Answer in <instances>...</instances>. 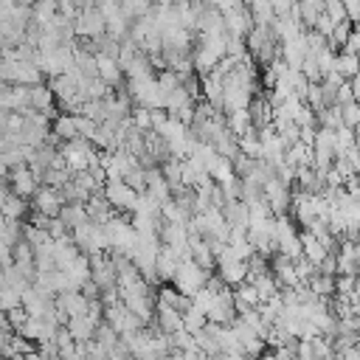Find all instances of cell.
<instances>
[{
	"mask_svg": "<svg viewBox=\"0 0 360 360\" xmlns=\"http://www.w3.org/2000/svg\"><path fill=\"white\" fill-rule=\"evenodd\" d=\"M343 11H346V22H354L360 17V0H340Z\"/></svg>",
	"mask_w": 360,
	"mask_h": 360,
	"instance_id": "f907efd6",
	"label": "cell"
},
{
	"mask_svg": "<svg viewBox=\"0 0 360 360\" xmlns=\"http://www.w3.org/2000/svg\"><path fill=\"white\" fill-rule=\"evenodd\" d=\"M90 259V281L104 292V290H112L115 287V267L110 262L107 253H96V256H87Z\"/></svg>",
	"mask_w": 360,
	"mask_h": 360,
	"instance_id": "30bf717a",
	"label": "cell"
},
{
	"mask_svg": "<svg viewBox=\"0 0 360 360\" xmlns=\"http://www.w3.org/2000/svg\"><path fill=\"white\" fill-rule=\"evenodd\" d=\"M79 256V248L73 245V239L65 233V236H59V239H53V264L62 270V267H68L73 259Z\"/></svg>",
	"mask_w": 360,
	"mask_h": 360,
	"instance_id": "603a6c76",
	"label": "cell"
},
{
	"mask_svg": "<svg viewBox=\"0 0 360 360\" xmlns=\"http://www.w3.org/2000/svg\"><path fill=\"white\" fill-rule=\"evenodd\" d=\"M59 219H62V225H65L68 231H73L76 225L87 222V208H84V202H65L62 211H59Z\"/></svg>",
	"mask_w": 360,
	"mask_h": 360,
	"instance_id": "83f0119b",
	"label": "cell"
},
{
	"mask_svg": "<svg viewBox=\"0 0 360 360\" xmlns=\"http://www.w3.org/2000/svg\"><path fill=\"white\" fill-rule=\"evenodd\" d=\"M118 6H121V14H124L129 22L138 20V17H143V14L152 8L149 0H118Z\"/></svg>",
	"mask_w": 360,
	"mask_h": 360,
	"instance_id": "d590c367",
	"label": "cell"
},
{
	"mask_svg": "<svg viewBox=\"0 0 360 360\" xmlns=\"http://www.w3.org/2000/svg\"><path fill=\"white\" fill-rule=\"evenodd\" d=\"M278 53H281V62H284L287 68L298 70L301 62H304V56H307V39H304V34H298V37H292V39H284L281 48H278Z\"/></svg>",
	"mask_w": 360,
	"mask_h": 360,
	"instance_id": "9a60e30c",
	"label": "cell"
},
{
	"mask_svg": "<svg viewBox=\"0 0 360 360\" xmlns=\"http://www.w3.org/2000/svg\"><path fill=\"white\" fill-rule=\"evenodd\" d=\"M98 323H93L87 315H76V318H68L65 329L68 335L73 338V343H84V340H93V332H96Z\"/></svg>",
	"mask_w": 360,
	"mask_h": 360,
	"instance_id": "ffe728a7",
	"label": "cell"
},
{
	"mask_svg": "<svg viewBox=\"0 0 360 360\" xmlns=\"http://www.w3.org/2000/svg\"><path fill=\"white\" fill-rule=\"evenodd\" d=\"M104 315H107V326L115 332V335H127V332H135V329H141L143 323L118 301V304H112V307H107L104 309Z\"/></svg>",
	"mask_w": 360,
	"mask_h": 360,
	"instance_id": "8fae6325",
	"label": "cell"
},
{
	"mask_svg": "<svg viewBox=\"0 0 360 360\" xmlns=\"http://www.w3.org/2000/svg\"><path fill=\"white\" fill-rule=\"evenodd\" d=\"M183 259L172 250V248H160L158 250V256H155V276H158V281L163 278V281H172V276H174V270H177V264H180Z\"/></svg>",
	"mask_w": 360,
	"mask_h": 360,
	"instance_id": "e0dca14e",
	"label": "cell"
},
{
	"mask_svg": "<svg viewBox=\"0 0 360 360\" xmlns=\"http://www.w3.org/2000/svg\"><path fill=\"white\" fill-rule=\"evenodd\" d=\"M262 197H264V202H267V208H270L273 217H287V214H290L292 191H290V186H284L281 180L270 177V180L264 183V188H262Z\"/></svg>",
	"mask_w": 360,
	"mask_h": 360,
	"instance_id": "52a82bcc",
	"label": "cell"
},
{
	"mask_svg": "<svg viewBox=\"0 0 360 360\" xmlns=\"http://www.w3.org/2000/svg\"><path fill=\"white\" fill-rule=\"evenodd\" d=\"M158 304H163V307H172L174 312H186L188 307H191V298H186L183 292H177L174 287H160L158 290Z\"/></svg>",
	"mask_w": 360,
	"mask_h": 360,
	"instance_id": "f1b7e54d",
	"label": "cell"
},
{
	"mask_svg": "<svg viewBox=\"0 0 360 360\" xmlns=\"http://www.w3.org/2000/svg\"><path fill=\"white\" fill-rule=\"evenodd\" d=\"M208 276H211V273H205V270L197 267L191 259H186V262L177 264V270H174V276H172V284H174L177 292H183L186 298H191V295L205 284Z\"/></svg>",
	"mask_w": 360,
	"mask_h": 360,
	"instance_id": "277c9868",
	"label": "cell"
},
{
	"mask_svg": "<svg viewBox=\"0 0 360 360\" xmlns=\"http://www.w3.org/2000/svg\"><path fill=\"white\" fill-rule=\"evenodd\" d=\"M155 321H158V329H160L163 335H174V332L183 329V318H180V312H174L172 307H163V304L155 307Z\"/></svg>",
	"mask_w": 360,
	"mask_h": 360,
	"instance_id": "7402d4cb",
	"label": "cell"
},
{
	"mask_svg": "<svg viewBox=\"0 0 360 360\" xmlns=\"http://www.w3.org/2000/svg\"><path fill=\"white\" fill-rule=\"evenodd\" d=\"M129 98H135L138 107H143V110H163L166 107V93L160 90L155 76L129 79Z\"/></svg>",
	"mask_w": 360,
	"mask_h": 360,
	"instance_id": "7a4b0ae2",
	"label": "cell"
},
{
	"mask_svg": "<svg viewBox=\"0 0 360 360\" xmlns=\"http://www.w3.org/2000/svg\"><path fill=\"white\" fill-rule=\"evenodd\" d=\"M295 360H315L309 340H295Z\"/></svg>",
	"mask_w": 360,
	"mask_h": 360,
	"instance_id": "681fc988",
	"label": "cell"
},
{
	"mask_svg": "<svg viewBox=\"0 0 360 360\" xmlns=\"http://www.w3.org/2000/svg\"><path fill=\"white\" fill-rule=\"evenodd\" d=\"M352 101H354L352 84H349V82H340L338 90H335V107H343V104H352Z\"/></svg>",
	"mask_w": 360,
	"mask_h": 360,
	"instance_id": "7dc6e473",
	"label": "cell"
},
{
	"mask_svg": "<svg viewBox=\"0 0 360 360\" xmlns=\"http://www.w3.org/2000/svg\"><path fill=\"white\" fill-rule=\"evenodd\" d=\"M270 267H273V278H276V284L278 287H295V284H301L298 281V273H295V262L292 259H287V256H273L270 262H267Z\"/></svg>",
	"mask_w": 360,
	"mask_h": 360,
	"instance_id": "2e32d148",
	"label": "cell"
},
{
	"mask_svg": "<svg viewBox=\"0 0 360 360\" xmlns=\"http://www.w3.org/2000/svg\"><path fill=\"white\" fill-rule=\"evenodd\" d=\"M93 340H96V343H98L104 352H110V349L118 343V335H115V332H112L107 323H98V326H96V332H93Z\"/></svg>",
	"mask_w": 360,
	"mask_h": 360,
	"instance_id": "74e56055",
	"label": "cell"
},
{
	"mask_svg": "<svg viewBox=\"0 0 360 360\" xmlns=\"http://www.w3.org/2000/svg\"><path fill=\"white\" fill-rule=\"evenodd\" d=\"M239 3H242V6H245V8H248V6H253V3H256V0H239Z\"/></svg>",
	"mask_w": 360,
	"mask_h": 360,
	"instance_id": "6f0895ef",
	"label": "cell"
},
{
	"mask_svg": "<svg viewBox=\"0 0 360 360\" xmlns=\"http://www.w3.org/2000/svg\"><path fill=\"white\" fill-rule=\"evenodd\" d=\"M180 357H183V360H208V354H205V352H200L197 346H191V349H186V352H183Z\"/></svg>",
	"mask_w": 360,
	"mask_h": 360,
	"instance_id": "f5cc1de1",
	"label": "cell"
},
{
	"mask_svg": "<svg viewBox=\"0 0 360 360\" xmlns=\"http://www.w3.org/2000/svg\"><path fill=\"white\" fill-rule=\"evenodd\" d=\"M22 357H25V360H45L39 352H28V354H22Z\"/></svg>",
	"mask_w": 360,
	"mask_h": 360,
	"instance_id": "11a10c76",
	"label": "cell"
},
{
	"mask_svg": "<svg viewBox=\"0 0 360 360\" xmlns=\"http://www.w3.org/2000/svg\"><path fill=\"white\" fill-rule=\"evenodd\" d=\"M231 295H233V309L236 312H248V309H256L259 307V295H256L253 284H248V281L236 284V290Z\"/></svg>",
	"mask_w": 360,
	"mask_h": 360,
	"instance_id": "484cf974",
	"label": "cell"
},
{
	"mask_svg": "<svg viewBox=\"0 0 360 360\" xmlns=\"http://www.w3.org/2000/svg\"><path fill=\"white\" fill-rule=\"evenodd\" d=\"M338 262V273L340 276H354L357 273V245L354 242H343L340 250L335 253Z\"/></svg>",
	"mask_w": 360,
	"mask_h": 360,
	"instance_id": "cb8c5ba5",
	"label": "cell"
},
{
	"mask_svg": "<svg viewBox=\"0 0 360 360\" xmlns=\"http://www.w3.org/2000/svg\"><path fill=\"white\" fill-rule=\"evenodd\" d=\"M73 245L79 248V253L84 256H96V253H107V245H104V233H101V225L98 222H82L73 228L70 233Z\"/></svg>",
	"mask_w": 360,
	"mask_h": 360,
	"instance_id": "3957f363",
	"label": "cell"
},
{
	"mask_svg": "<svg viewBox=\"0 0 360 360\" xmlns=\"http://www.w3.org/2000/svg\"><path fill=\"white\" fill-rule=\"evenodd\" d=\"M96 121H90V118H84V115H76V135L82 138V141H90L93 138V132H96Z\"/></svg>",
	"mask_w": 360,
	"mask_h": 360,
	"instance_id": "bcb514c9",
	"label": "cell"
},
{
	"mask_svg": "<svg viewBox=\"0 0 360 360\" xmlns=\"http://www.w3.org/2000/svg\"><path fill=\"white\" fill-rule=\"evenodd\" d=\"M357 68H360V65H357V56L343 53V51H340V53H335V68H332V70H335L340 79H346V82H349V79H354V76H357Z\"/></svg>",
	"mask_w": 360,
	"mask_h": 360,
	"instance_id": "4dcf8cb0",
	"label": "cell"
},
{
	"mask_svg": "<svg viewBox=\"0 0 360 360\" xmlns=\"http://www.w3.org/2000/svg\"><path fill=\"white\" fill-rule=\"evenodd\" d=\"M357 48H360V37H357V31L352 28V31H349V37H346V42H343V53L357 56Z\"/></svg>",
	"mask_w": 360,
	"mask_h": 360,
	"instance_id": "816d5d0a",
	"label": "cell"
},
{
	"mask_svg": "<svg viewBox=\"0 0 360 360\" xmlns=\"http://www.w3.org/2000/svg\"><path fill=\"white\" fill-rule=\"evenodd\" d=\"M8 194H11V191H8V186H3V183H0V202H3Z\"/></svg>",
	"mask_w": 360,
	"mask_h": 360,
	"instance_id": "9f6ffc18",
	"label": "cell"
},
{
	"mask_svg": "<svg viewBox=\"0 0 360 360\" xmlns=\"http://www.w3.org/2000/svg\"><path fill=\"white\" fill-rule=\"evenodd\" d=\"M73 34L82 37V39H96L104 34V17L96 6L90 8H79L76 17H73Z\"/></svg>",
	"mask_w": 360,
	"mask_h": 360,
	"instance_id": "9c48e42d",
	"label": "cell"
},
{
	"mask_svg": "<svg viewBox=\"0 0 360 360\" xmlns=\"http://www.w3.org/2000/svg\"><path fill=\"white\" fill-rule=\"evenodd\" d=\"M118 301L146 326V323H152V315H155V304H152V298H149V284L143 281V278H138L135 284H129V287H124V290H118Z\"/></svg>",
	"mask_w": 360,
	"mask_h": 360,
	"instance_id": "6da1fadb",
	"label": "cell"
},
{
	"mask_svg": "<svg viewBox=\"0 0 360 360\" xmlns=\"http://www.w3.org/2000/svg\"><path fill=\"white\" fill-rule=\"evenodd\" d=\"M96 76L107 84V87H115V84H121V68H118V62L115 59H107V56H96Z\"/></svg>",
	"mask_w": 360,
	"mask_h": 360,
	"instance_id": "d4e9b609",
	"label": "cell"
},
{
	"mask_svg": "<svg viewBox=\"0 0 360 360\" xmlns=\"http://www.w3.org/2000/svg\"><path fill=\"white\" fill-rule=\"evenodd\" d=\"M104 200L110 202L112 211H121V214H132L135 211V202H138V191H132L124 180H107L104 188H101Z\"/></svg>",
	"mask_w": 360,
	"mask_h": 360,
	"instance_id": "5b68a950",
	"label": "cell"
},
{
	"mask_svg": "<svg viewBox=\"0 0 360 360\" xmlns=\"http://www.w3.org/2000/svg\"><path fill=\"white\" fill-rule=\"evenodd\" d=\"M59 141H73V138H79L76 135V115H56L53 118V129H51Z\"/></svg>",
	"mask_w": 360,
	"mask_h": 360,
	"instance_id": "1f68e13d",
	"label": "cell"
},
{
	"mask_svg": "<svg viewBox=\"0 0 360 360\" xmlns=\"http://www.w3.org/2000/svg\"><path fill=\"white\" fill-rule=\"evenodd\" d=\"M233 318H236L233 295H231V290L225 287V290L214 292V298H211V304H208V309H205V321H208V323H217V326H231Z\"/></svg>",
	"mask_w": 360,
	"mask_h": 360,
	"instance_id": "ba28073f",
	"label": "cell"
},
{
	"mask_svg": "<svg viewBox=\"0 0 360 360\" xmlns=\"http://www.w3.org/2000/svg\"><path fill=\"white\" fill-rule=\"evenodd\" d=\"M53 346H56L59 357L73 354V349H76V343H73V338L68 335V329H65V326H59V329H56V335H53Z\"/></svg>",
	"mask_w": 360,
	"mask_h": 360,
	"instance_id": "ab89813d",
	"label": "cell"
},
{
	"mask_svg": "<svg viewBox=\"0 0 360 360\" xmlns=\"http://www.w3.org/2000/svg\"><path fill=\"white\" fill-rule=\"evenodd\" d=\"M25 208H28V202L22 200V197H17V194H8L3 202H0V217H6V219H22V214H25Z\"/></svg>",
	"mask_w": 360,
	"mask_h": 360,
	"instance_id": "d6a6232c",
	"label": "cell"
},
{
	"mask_svg": "<svg viewBox=\"0 0 360 360\" xmlns=\"http://www.w3.org/2000/svg\"><path fill=\"white\" fill-rule=\"evenodd\" d=\"M62 194L56 191V188H37L34 191V211L37 214H42V217H48V219H53V217H59V211H62Z\"/></svg>",
	"mask_w": 360,
	"mask_h": 360,
	"instance_id": "5bb4252c",
	"label": "cell"
},
{
	"mask_svg": "<svg viewBox=\"0 0 360 360\" xmlns=\"http://www.w3.org/2000/svg\"><path fill=\"white\" fill-rule=\"evenodd\" d=\"M8 360H25V357H22V354H14V357H8Z\"/></svg>",
	"mask_w": 360,
	"mask_h": 360,
	"instance_id": "91938a15",
	"label": "cell"
},
{
	"mask_svg": "<svg viewBox=\"0 0 360 360\" xmlns=\"http://www.w3.org/2000/svg\"><path fill=\"white\" fill-rule=\"evenodd\" d=\"M222 217L228 228H242L248 231V205L242 200H225L222 202Z\"/></svg>",
	"mask_w": 360,
	"mask_h": 360,
	"instance_id": "d6986e66",
	"label": "cell"
},
{
	"mask_svg": "<svg viewBox=\"0 0 360 360\" xmlns=\"http://www.w3.org/2000/svg\"><path fill=\"white\" fill-rule=\"evenodd\" d=\"M250 284H253V290H256V295H259V304H264V301L276 298V295H278V290H281V287L276 284V278H273L270 273H264V276L253 278Z\"/></svg>",
	"mask_w": 360,
	"mask_h": 360,
	"instance_id": "f546056e",
	"label": "cell"
},
{
	"mask_svg": "<svg viewBox=\"0 0 360 360\" xmlns=\"http://www.w3.org/2000/svg\"><path fill=\"white\" fill-rule=\"evenodd\" d=\"M309 346H312L315 360H329V357L335 354V346H332V340H329L326 335H315V338H309Z\"/></svg>",
	"mask_w": 360,
	"mask_h": 360,
	"instance_id": "8d00e7d4",
	"label": "cell"
},
{
	"mask_svg": "<svg viewBox=\"0 0 360 360\" xmlns=\"http://www.w3.org/2000/svg\"><path fill=\"white\" fill-rule=\"evenodd\" d=\"M8 180H11V194H17V197H22V200H28V197H34V191L39 188V183L34 180V174H31V169L28 166H14V169H8Z\"/></svg>",
	"mask_w": 360,
	"mask_h": 360,
	"instance_id": "4fadbf2b",
	"label": "cell"
},
{
	"mask_svg": "<svg viewBox=\"0 0 360 360\" xmlns=\"http://www.w3.org/2000/svg\"><path fill=\"white\" fill-rule=\"evenodd\" d=\"M338 110H340V124L349 127V129H354L357 121H360V110H357V104L352 101V104H343V107H338Z\"/></svg>",
	"mask_w": 360,
	"mask_h": 360,
	"instance_id": "b9f144b4",
	"label": "cell"
},
{
	"mask_svg": "<svg viewBox=\"0 0 360 360\" xmlns=\"http://www.w3.org/2000/svg\"><path fill=\"white\" fill-rule=\"evenodd\" d=\"M14 307H22V298L17 290H11L8 284H0V312H8Z\"/></svg>",
	"mask_w": 360,
	"mask_h": 360,
	"instance_id": "f35d334b",
	"label": "cell"
},
{
	"mask_svg": "<svg viewBox=\"0 0 360 360\" xmlns=\"http://www.w3.org/2000/svg\"><path fill=\"white\" fill-rule=\"evenodd\" d=\"M20 338H25V340H39L42 338V321L39 318H34V315H28V321L20 326V332H17Z\"/></svg>",
	"mask_w": 360,
	"mask_h": 360,
	"instance_id": "60d3db41",
	"label": "cell"
},
{
	"mask_svg": "<svg viewBox=\"0 0 360 360\" xmlns=\"http://www.w3.org/2000/svg\"><path fill=\"white\" fill-rule=\"evenodd\" d=\"M298 242H301V256H304L307 262H312L315 267H318V264H321V259L329 253V250H326V248H323V245H321L309 231H307V233H298Z\"/></svg>",
	"mask_w": 360,
	"mask_h": 360,
	"instance_id": "4316f807",
	"label": "cell"
},
{
	"mask_svg": "<svg viewBox=\"0 0 360 360\" xmlns=\"http://www.w3.org/2000/svg\"><path fill=\"white\" fill-rule=\"evenodd\" d=\"M217 276L222 278L225 287H236V284L245 281L248 267H245V262H239V259H233V262H222V264H217Z\"/></svg>",
	"mask_w": 360,
	"mask_h": 360,
	"instance_id": "44dd1931",
	"label": "cell"
},
{
	"mask_svg": "<svg viewBox=\"0 0 360 360\" xmlns=\"http://www.w3.org/2000/svg\"><path fill=\"white\" fill-rule=\"evenodd\" d=\"M129 121H132V127H135L138 132H149V129H152V118H149V110H143V107L132 110V112H129Z\"/></svg>",
	"mask_w": 360,
	"mask_h": 360,
	"instance_id": "7bdbcfd3",
	"label": "cell"
},
{
	"mask_svg": "<svg viewBox=\"0 0 360 360\" xmlns=\"http://www.w3.org/2000/svg\"><path fill=\"white\" fill-rule=\"evenodd\" d=\"M222 28H225L228 37L245 39V37L250 34V28H253L250 11H248L245 6H236V8H231V11H222Z\"/></svg>",
	"mask_w": 360,
	"mask_h": 360,
	"instance_id": "7c38bea8",
	"label": "cell"
},
{
	"mask_svg": "<svg viewBox=\"0 0 360 360\" xmlns=\"http://www.w3.org/2000/svg\"><path fill=\"white\" fill-rule=\"evenodd\" d=\"M158 360H183V357H180V352H169V354H163V357H158Z\"/></svg>",
	"mask_w": 360,
	"mask_h": 360,
	"instance_id": "db71d44e",
	"label": "cell"
},
{
	"mask_svg": "<svg viewBox=\"0 0 360 360\" xmlns=\"http://www.w3.org/2000/svg\"><path fill=\"white\" fill-rule=\"evenodd\" d=\"M51 104H53V93L48 90V84L39 82V84H31V87H28V107H31V110H39L42 115L51 118V115H53Z\"/></svg>",
	"mask_w": 360,
	"mask_h": 360,
	"instance_id": "ac0fdd59",
	"label": "cell"
},
{
	"mask_svg": "<svg viewBox=\"0 0 360 360\" xmlns=\"http://www.w3.org/2000/svg\"><path fill=\"white\" fill-rule=\"evenodd\" d=\"M262 360H276V354H264V357H262Z\"/></svg>",
	"mask_w": 360,
	"mask_h": 360,
	"instance_id": "680465c9",
	"label": "cell"
},
{
	"mask_svg": "<svg viewBox=\"0 0 360 360\" xmlns=\"http://www.w3.org/2000/svg\"><path fill=\"white\" fill-rule=\"evenodd\" d=\"M45 231H48V236H51V239H59V236H65V233H68V228L62 225V219H59V217H53V219H48V225H45Z\"/></svg>",
	"mask_w": 360,
	"mask_h": 360,
	"instance_id": "c3c4849f",
	"label": "cell"
},
{
	"mask_svg": "<svg viewBox=\"0 0 360 360\" xmlns=\"http://www.w3.org/2000/svg\"><path fill=\"white\" fill-rule=\"evenodd\" d=\"M349 31H352V22H335V28H332V34H329V45H343L346 42V37H349Z\"/></svg>",
	"mask_w": 360,
	"mask_h": 360,
	"instance_id": "f6af8a7d",
	"label": "cell"
},
{
	"mask_svg": "<svg viewBox=\"0 0 360 360\" xmlns=\"http://www.w3.org/2000/svg\"><path fill=\"white\" fill-rule=\"evenodd\" d=\"M180 318H183V329H186L188 335L200 332V329H202V326L208 323V321H205V312H202V309H197L194 304H191V307H188V309H186V312H183Z\"/></svg>",
	"mask_w": 360,
	"mask_h": 360,
	"instance_id": "e575fe53",
	"label": "cell"
},
{
	"mask_svg": "<svg viewBox=\"0 0 360 360\" xmlns=\"http://www.w3.org/2000/svg\"><path fill=\"white\" fill-rule=\"evenodd\" d=\"M318 298H329L332 292H335V278L332 276H321V273H315L309 281H304Z\"/></svg>",
	"mask_w": 360,
	"mask_h": 360,
	"instance_id": "836d02e7",
	"label": "cell"
},
{
	"mask_svg": "<svg viewBox=\"0 0 360 360\" xmlns=\"http://www.w3.org/2000/svg\"><path fill=\"white\" fill-rule=\"evenodd\" d=\"M248 239H250L256 253L270 259L273 250H276V217H267L262 222H250L248 225Z\"/></svg>",
	"mask_w": 360,
	"mask_h": 360,
	"instance_id": "8992f818",
	"label": "cell"
},
{
	"mask_svg": "<svg viewBox=\"0 0 360 360\" xmlns=\"http://www.w3.org/2000/svg\"><path fill=\"white\" fill-rule=\"evenodd\" d=\"M28 321V312H25V307H14V309H8L6 312V323H8V329L17 335L20 332V326Z\"/></svg>",
	"mask_w": 360,
	"mask_h": 360,
	"instance_id": "ee69618b",
	"label": "cell"
}]
</instances>
